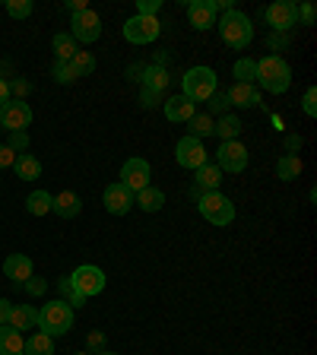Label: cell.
Listing matches in <instances>:
<instances>
[{
  "mask_svg": "<svg viewBox=\"0 0 317 355\" xmlns=\"http://www.w3.org/2000/svg\"><path fill=\"white\" fill-rule=\"evenodd\" d=\"M257 83L266 92L282 96V92L292 86V67H289L280 54H266V58L257 60Z\"/></svg>",
  "mask_w": 317,
  "mask_h": 355,
  "instance_id": "6da1fadb",
  "label": "cell"
},
{
  "mask_svg": "<svg viewBox=\"0 0 317 355\" xmlns=\"http://www.w3.org/2000/svg\"><path fill=\"white\" fill-rule=\"evenodd\" d=\"M216 29H219V38L222 44H229L232 51H244L254 38V26L251 19L238 10H229V13H222V19L216 22Z\"/></svg>",
  "mask_w": 317,
  "mask_h": 355,
  "instance_id": "7a4b0ae2",
  "label": "cell"
},
{
  "mask_svg": "<svg viewBox=\"0 0 317 355\" xmlns=\"http://www.w3.org/2000/svg\"><path fill=\"white\" fill-rule=\"evenodd\" d=\"M181 96L187 102H207L213 96L216 89H219V76H216L213 67H191L185 76H181Z\"/></svg>",
  "mask_w": 317,
  "mask_h": 355,
  "instance_id": "3957f363",
  "label": "cell"
},
{
  "mask_svg": "<svg viewBox=\"0 0 317 355\" xmlns=\"http://www.w3.org/2000/svg\"><path fill=\"white\" fill-rule=\"evenodd\" d=\"M197 209H200V216H203L209 225H219V229H225V225H232V222H235V203H232L225 193H219V191L200 193V197H197Z\"/></svg>",
  "mask_w": 317,
  "mask_h": 355,
  "instance_id": "277c9868",
  "label": "cell"
},
{
  "mask_svg": "<svg viewBox=\"0 0 317 355\" xmlns=\"http://www.w3.org/2000/svg\"><path fill=\"white\" fill-rule=\"evenodd\" d=\"M38 327H42L44 336H64V333L74 330V308L67 302H48L42 311H38Z\"/></svg>",
  "mask_w": 317,
  "mask_h": 355,
  "instance_id": "5b68a950",
  "label": "cell"
},
{
  "mask_svg": "<svg viewBox=\"0 0 317 355\" xmlns=\"http://www.w3.org/2000/svg\"><path fill=\"white\" fill-rule=\"evenodd\" d=\"M98 35H102V19H98L96 10L70 16V38H74L76 44H92Z\"/></svg>",
  "mask_w": 317,
  "mask_h": 355,
  "instance_id": "8992f818",
  "label": "cell"
},
{
  "mask_svg": "<svg viewBox=\"0 0 317 355\" xmlns=\"http://www.w3.org/2000/svg\"><path fill=\"white\" fill-rule=\"evenodd\" d=\"M159 32H162V22L155 16H133L124 22V38L130 44H149L159 38Z\"/></svg>",
  "mask_w": 317,
  "mask_h": 355,
  "instance_id": "52a82bcc",
  "label": "cell"
},
{
  "mask_svg": "<svg viewBox=\"0 0 317 355\" xmlns=\"http://www.w3.org/2000/svg\"><path fill=\"white\" fill-rule=\"evenodd\" d=\"M149 178H153V168H149V162H146V159H140V155L127 159L124 168H121V184H124L130 193L146 191V187H149Z\"/></svg>",
  "mask_w": 317,
  "mask_h": 355,
  "instance_id": "ba28073f",
  "label": "cell"
},
{
  "mask_svg": "<svg viewBox=\"0 0 317 355\" xmlns=\"http://www.w3.org/2000/svg\"><path fill=\"white\" fill-rule=\"evenodd\" d=\"M70 279H74L76 292H80V295H86V298L98 295V292L105 288V273L98 270L96 263H83V266H76L74 273H70Z\"/></svg>",
  "mask_w": 317,
  "mask_h": 355,
  "instance_id": "9c48e42d",
  "label": "cell"
},
{
  "mask_svg": "<svg viewBox=\"0 0 317 355\" xmlns=\"http://www.w3.org/2000/svg\"><path fill=\"white\" fill-rule=\"evenodd\" d=\"M216 165L219 171H229V175H241L248 168V146H241L238 140L222 143L219 153H216Z\"/></svg>",
  "mask_w": 317,
  "mask_h": 355,
  "instance_id": "30bf717a",
  "label": "cell"
},
{
  "mask_svg": "<svg viewBox=\"0 0 317 355\" xmlns=\"http://www.w3.org/2000/svg\"><path fill=\"white\" fill-rule=\"evenodd\" d=\"M207 149H203V143L197 140V137H181L178 140V146H175V159H178V165L181 168H191V171H197L200 165H207Z\"/></svg>",
  "mask_w": 317,
  "mask_h": 355,
  "instance_id": "8fae6325",
  "label": "cell"
},
{
  "mask_svg": "<svg viewBox=\"0 0 317 355\" xmlns=\"http://www.w3.org/2000/svg\"><path fill=\"white\" fill-rule=\"evenodd\" d=\"M29 124H32V108L26 102L10 98V102L0 108V127H3V130L19 133V130H26Z\"/></svg>",
  "mask_w": 317,
  "mask_h": 355,
  "instance_id": "7c38bea8",
  "label": "cell"
},
{
  "mask_svg": "<svg viewBox=\"0 0 317 355\" xmlns=\"http://www.w3.org/2000/svg\"><path fill=\"white\" fill-rule=\"evenodd\" d=\"M264 16H266V22H270L273 32H289L298 22V7L292 0H276L273 7H266Z\"/></svg>",
  "mask_w": 317,
  "mask_h": 355,
  "instance_id": "4fadbf2b",
  "label": "cell"
},
{
  "mask_svg": "<svg viewBox=\"0 0 317 355\" xmlns=\"http://www.w3.org/2000/svg\"><path fill=\"white\" fill-rule=\"evenodd\" d=\"M102 203H105V209H108L111 216H127L133 209V193L118 181V184H108V187H105Z\"/></svg>",
  "mask_w": 317,
  "mask_h": 355,
  "instance_id": "5bb4252c",
  "label": "cell"
},
{
  "mask_svg": "<svg viewBox=\"0 0 317 355\" xmlns=\"http://www.w3.org/2000/svg\"><path fill=\"white\" fill-rule=\"evenodd\" d=\"M216 13H219V10H216L213 0H191V3H187V19H191V26L197 32L216 26Z\"/></svg>",
  "mask_w": 317,
  "mask_h": 355,
  "instance_id": "9a60e30c",
  "label": "cell"
},
{
  "mask_svg": "<svg viewBox=\"0 0 317 355\" xmlns=\"http://www.w3.org/2000/svg\"><path fill=\"white\" fill-rule=\"evenodd\" d=\"M162 111L165 118L171 121V124H187V121L197 114V108H194V102H187L185 96H171L162 102Z\"/></svg>",
  "mask_w": 317,
  "mask_h": 355,
  "instance_id": "2e32d148",
  "label": "cell"
},
{
  "mask_svg": "<svg viewBox=\"0 0 317 355\" xmlns=\"http://www.w3.org/2000/svg\"><path fill=\"white\" fill-rule=\"evenodd\" d=\"M3 276L13 279L16 286H22V282L32 276V257H26V254H10V257L3 260Z\"/></svg>",
  "mask_w": 317,
  "mask_h": 355,
  "instance_id": "e0dca14e",
  "label": "cell"
},
{
  "mask_svg": "<svg viewBox=\"0 0 317 355\" xmlns=\"http://www.w3.org/2000/svg\"><path fill=\"white\" fill-rule=\"evenodd\" d=\"M225 98H229V105H238V108H257L260 105V92L254 86H248V83H235L225 92Z\"/></svg>",
  "mask_w": 317,
  "mask_h": 355,
  "instance_id": "ac0fdd59",
  "label": "cell"
},
{
  "mask_svg": "<svg viewBox=\"0 0 317 355\" xmlns=\"http://www.w3.org/2000/svg\"><path fill=\"white\" fill-rule=\"evenodd\" d=\"M80 209H83V200L74 191H64L51 200V213H58L60 219H74V216H80Z\"/></svg>",
  "mask_w": 317,
  "mask_h": 355,
  "instance_id": "d6986e66",
  "label": "cell"
},
{
  "mask_svg": "<svg viewBox=\"0 0 317 355\" xmlns=\"http://www.w3.org/2000/svg\"><path fill=\"white\" fill-rule=\"evenodd\" d=\"M140 80H143V89H153V92H162V96H165V89H169L171 76H169V70H165V67L149 64V67H143Z\"/></svg>",
  "mask_w": 317,
  "mask_h": 355,
  "instance_id": "ffe728a7",
  "label": "cell"
},
{
  "mask_svg": "<svg viewBox=\"0 0 317 355\" xmlns=\"http://www.w3.org/2000/svg\"><path fill=\"white\" fill-rule=\"evenodd\" d=\"M35 324H38V311L32 308V304H13L7 327H13V330L22 333V330H32Z\"/></svg>",
  "mask_w": 317,
  "mask_h": 355,
  "instance_id": "44dd1931",
  "label": "cell"
},
{
  "mask_svg": "<svg viewBox=\"0 0 317 355\" xmlns=\"http://www.w3.org/2000/svg\"><path fill=\"white\" fill-rule=\"evenodd\" d=\"M194 175H197V191L200 193H209V191H219V184H222V171H219V165H200L197 171H194Z\"/></svg>",
  "mask_w": 317,
  "mask_h": 355,
  "instance_id": "7402d4cb",
  "label": "cell"
},
{
  "mask_svg": "<svg viewBox=\"0 0 317 355\" xmlns=\"http://www.w3.org/2000/svg\"><path fill=\"white\" fill-rule=\"evenodd\" d=\"M133 207H140L143 213H159V209L165 207V193L159 191V187H153V184H149L146 191L133 193Z\"/></svg>",
  "mask_w": 317,
  "mask_h": 355,
  "instance_id": "603a6c76",
  "label": "cell"
},
{
  "mask_svg": "<svg viewBox=\"0 0 317 355\" xmlns=\"http://www.w3.org/2000/svg\"><path fill=\"white\" fill-rule=\"evenodd\" d=\"M13 171L19 181H35V178H42V162L32 153H22V155H16Z\"/></svg>",
  "mask_w": 317,
  "mask_h": 355,
  "instance_id": "cb8c5ba5",
  "label": "cell"
},
{
  "mask_svg": "<svg viewBox=\"0 0 317 355\" xmlns=\"http://www.w3.org/2000/svg\"><path fill=\"white\" fill-rule=\"evenodd\" d=\"M26 349V340H22V333L13 330V327H0V355H22Z\"/></svg>",
  "mask_w": 317,
  "mask_h": 355,
  "instance_id": "d4e9b609",
  "label": "cell"
},
{
  "mask_svg": "<svg viewBox=\"0 0 317 355\" xmlns=\"http://www.w3.org/2000/svg\"><path fill=\"white\" fill-rule=\"evenodd\" d=\"M241 130H244V124L235 118V114H222V118L213 124V133H216V137H219L222 143H232V140H238V133H241Z\"/></svg>",
  "mask_w": 317,
  "mask_h": 355,
  "instance_id": "484cf974",
  "label": "cell"
},
{
  "mask_svg": "<svg viewBox=\"0 0 317 355\" xmlns=\"http://www.w3.org/2000/svg\"><path fill=\"white\" fill-rule=\"evenodd\" d=\"M232 73H235V83H248V86H254V83H257V60L238 58L235 67H232Z\"/></svg>",
  "mask_w": 317,
  "mask_h": 355,
  "instance_id": "4316f807",
  "label": "cell"
},
{
  "mask_svg": "<svg viewBox=\"0 0 317 355\" xmlns=\"http://www.w3.org/2000/svg\"><path fill=\"white\" fill-rule=\"evenodd\" d=\"M51 48H54V54H58V60H70L80 51V44L70 38V32H58V35L51 38Z\"/></svg>",
  "mask_w": 317,
  "mask_h": 355,
  "instance_id": "83f0119b",
  "label": "cell"
},
{
  "mask_svg": "<svg viewBox=\"0 0 317 355\" xmlns=\"http://www.w3.org/2000/svg\"><path fill=\"white\" fill-rule=\"evenodd\" d=\"M51 193L48 191H32L29 197H26V209H29L32 216H48L51 213Z\"/></svg>",
  "mask_w": 317,
  "mask_h": 355,
  "instance_id": "f1b7e54d",
  "label": "cell"
},
{
  "mask_svg": "<svg viewBox=\"0 0 317 355\" xmlns=\"http://www.w3.org/2000/svg\"><path fill=\"white\" fill-rule=\"evenodd\" d=\"M22 355H54V340L51 336H44V333H35V336L26 340Z\"/></svg>",
  "mask_w": 317,
  "mask_h": 355,
  "instance_id": "f546056e",
  "label": "cell"
},
{
  "mask_svg": "<svg viewBox=\"0 0 317 355\" xmlns=\"http://www.w3.org/2000/svg\"><path fill=\"white\" fill-rule=\"evenodd\" d=\"M276 175H280L282 181H295V178L302 175V159H298V155H282L280 162H276Z\"/></svg>",
  "mask_w": 317,
  "mask_h": 355,
  "instance_id": "4dcf8cb0",
  "label": "cell"
},
{
  "mask_svg": "<svg viewBox=\"0 0 317 355\" xmlns=\"http://www.w3.org/2000/svg\"><path fill=\"white\" fill-rule=\"evenodd\" d=\"M58 288H60V295H64L60 302H67L70 308H80V304H86V295H80V292H76V286H74V279H70V276H60Z\"/></svg>",
  "mask_w": 317,
  "mask_h": 355,
  "instance_id": "1f68e13d",
  "label": "cell"
},
{
  "mask_svg": "<svg viewBox=\"0 0 317 355\" xmlns=\"http://www.w3.org/2000/svg\"><path fill=\"white\" fill-rule=\"evenodd\" d=\"M70 67H74L76 80H80V76H89L92 70H96V58H92L89 51H76L74 58H70Z\"/></svg>",
  "mask_w": 317,
  "mask_h": 355,
  "instance_id": "d6a6232c",
  "label": "cell"
},
{
  "mask_svg": "<svg viewBox=\"0 0 317 355\" xmlns=\"http://www.w3.org/2000/svg\"><path fill=\"white\" fill-rule=\"evenodd\" d=\"M187 127H191V133H187V137L203 140V137H209V133H213V118H209V114H194V118L187 121Z\"/></svg>",
  "mask_w": 317,
  "mask_h": 355,
  "instance_id": "836d02e7",
  "label": "cell"
},
{
  "mask_svg": "<svg viewBox=\"0 0 317 355\" xmlns=\"http://www.w3.org/2000/svg\"><path fill=\"white\" fill-rule=\"evenodd\" d=\"M51 76L60 83V86H67V83H76V73H74V67H70V60H54Z\"/></svg>",
  "mask_w": 317,
  "mask_h": 355,
  "instance_id": "e575fe53",
  "label": "cell"
},
{
  "mask_svg": "<svg viewBox=\"0 0 317 355\" xmlns=\"http://www.w3.org/2000/svg\"><path fill=\"white\" fill-rule=\"evenodd\" d=\"M7 13L10 19H26L32 16V0H7Z\"/></svg>",
  "mask_w": 317,
  "mask_h": 355,
  "instance_id": "d590c367",
  "label": "cell"
},
{
  "mask_svg": "<svg viewBox=\"0 0 317 355\" xmlns=\"http://www.w3.org/2000/svg\"><path fill=\"white\" fill-rule=\"evenodd\" d=\"M207 102H209V111H213V114H219V118L225 114V108H229V98H225V92H222V89H216Z\"/></svg>",
  "mask_w": 317,
  "mask_h": 355,
  "instance_id": "8d00e7d4",
  "label": "cell"
},
{
  "mask_svg": "<svg viewBox=\"0 0 317 355\" xmlns=\"http://www.w3.org/2000/svg\"><path fill=\"white\" fill-rule=\"evenodd\" d=\"M22 288H26V295L38 298V295H44V288H48V282H44L42 276H29V279L22 282Z\"/></svg>",
  "mask_w": 317,
  "mask_h": 355,
  "instance_id": "74e56055",
  "label": "cell"
},
{
  "mask_svg": "<svg viewBox=\"0 0 317 355\" xmlns=\"http://www.w3.org/2000/svg\"><path fill=\"white\" fill-rule=\"evenodd\" d=\"M10 149H13V153H26V149H29V133L26 130H19V133H10V143H7Z\"/></svg>",
  "mask_w": 317,
  "mask_h": 355,
  "instance_id": "f35d334b",
  "label": "cell"
},
{
  "mask_svg": "<svg viewBox=\"0 0 317 355\" xmlns=\"http://www.w3.org/2000/svg\"><path fill=\"white\" fill-rule=\"evenodd\" d=\"M162 10V0H137V16H155Z\"/></svg>",
  "mask_w": 317,
  "mask_h": 355,
  "instance_id": "ab89813d",
  "label": "cell"
},
{
  "mask_svg": "<svg viewBox=\"0 0 317 355\" xmlns=\"http://www.w3.org/2000/svg\"><path fill=\"white\" fill-rule=\"evenodd\" d=\"M302 108H305V114H308V118H317V89H314V86H311L308 92H305Z\"/></svg>",
  "mask_w": 317,
  "mask_h": 355,
  "instance_id": "60d3db41",
  "label": "cell"
},
{
  "mask_svg": "<svg viewBox=\"0 0 317 355\" xmlns=\"http://www.w3.org/2000/svg\"><path fill=\"white\" fill-rule=\"evenodd\" d=\"M140 102H143V108H155V105L165 102V96H162V92H153V89H143V92H140Z\"/></svg>",
  "mask_w": 317,
  "mask_h": 355,
  "instance_id": "b9f144b4",
  "label": "cell"
},
{
  "mask_svg": "<svg viewBox=\"0 0 317 355\" xmlns=\"http://www.w3.org/2000/svg\"><path fill=\"white\" fill-rule=\"evenodd\" d=\"M314 19H317L314 3H302V7H298V22H302V26H314Z\"/></svg>",
  "mask_w": 317,
  "mask_h": 355,
  "instance_id": "7bdbcfd3",
  "label": "cell"
},
{
  "mask_svg": "<svg viewBox=\"0 0 317 355\" xmlns=\"http://www.w3.org/2000/svg\"><path fill=\"white\" fill-rule=\"evenodd\" d=\"M13 162H16V153L7 146V143H0V171H3V168H13Z\"/></svg>",
  "mask_w": 317,
  "mask_h": 355,
  "instance_id": "ee69618b",
  "label": "cell"
},
{
  "mask_svg": "<svg viewBox=\"0 0 317 355\" xmlns=\"http://www.w3.org/2000/svg\"><path fill=\"white\" fill-rule=\"evenodd\" d=\"M89 349H92V355L102 352V349H105V333H98V330L89 333Z\"/></svg>",
  "mask_w": 317,
  "mask_h": 355,
  "instance_id": "f6af8a7d",
  "label": "cell"
},
{
  "mask_svg": "<svg viewBox=\"0 0 317 355\" xmlns=\"http://www.w3.org/2000/svg\"><path fill=\"white\" fill-rule=\"evenodd\" d=\"M298 149H302V137H298V133H289L286 137V155H298Z\"/></svg>",
  "mask_w": 317,
  "mask_h": 355,
  "instance_id": "bcb514c9",
  "label": "cell"
},
{
  "mask_svg": "<svg viewBox=\"0 0 317 355\" xmlns=\"http://www.w3.org/2000/svg\"><path fill=\"white\" fill-rule=\"evenodd\" d=\"M67 10H70V16H76V13H86L89 3H86V0H70V3H67Z\"/></svg>",
  "mask_w": 317,
  "mask_h": 355,
  "instance_id": "7dc6e473",
  "label": "cell"
},
{
  "mask_svg": "<svg viewBox=\"0 0 317 355\" xmlns=\"http://www.w3.org/2000/svg\"><path fill=\"white\" fill-rule=\"evenodd\" d=\"M10 311H13V304H10L7 298H0V327L10 320Z\"/></svg>",
  "mask_w": 317,
  "mask_h": 355,
  "instance_id": "c3c4849f",
  "label": "cell"
},
{
  "mask_svg": "<svg viewBox=\"0 0 317 355\" xmlns=\"http://www.w3.org/2000/svg\"><path fill=\"white\" fill-rule=\"evenodd\" d=\"M266 42H270V48H286V35H282V32H276V35H273V32H270V38H266Z\"/></svg>",
  "mask_w": 317,
  "mask_h": 355,
  "instance_id": "681fc988",
  "label": "cell"
},
{
  "mask_svg": "<svg viewBox=\"0 0 317 355\" xmlns=\"http://www.w3.org/2000/svg\"><path fill=\"white\" fill-rule=\"evenodd\" d=\"M10 102V83L7 80H0V108Z\"/></svg>",
  "mask_w": 317,
  "mask_h": 355,
  "instance_id": "f907efd6",
  "label": "cell"
},
{
  "mask_svg": "<svg viewBox=\"0 0 317 355\" xmlns=\"http://www.w3.org/2000/svg\"><path fill=\"white\" fill-rule=\"evenodd\" d=\"M96 355H118V352H108V349H102V352H96Z\"/></svg>",
  "mask_w": 317,
  "mask_h": 355,
  "instance_id": "816d5d0a",
  "label": "cell"
},
{
  "mask_svg": "<svg viewBox=\"0 0 317 355\" xmlns=\"http://www.w3.org/2000/svg\"><path fill=\"white\" fill-rule=\"evenodd\" d=\"M76 355H92V352H76Z\"/></svg>",
  "mask_w": 317,
  "mask_h": 355,
  "instance_id": "f5cc1de1",
  "label": "cell"
}]
</instances>
